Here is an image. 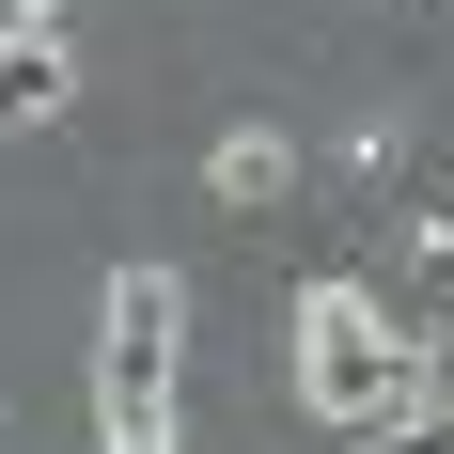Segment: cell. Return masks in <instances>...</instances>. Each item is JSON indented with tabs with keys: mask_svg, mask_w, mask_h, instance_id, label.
I'll use <instances>...</instances> for the list:
<instances>
[{
	"mask_svg": "<svg viewBox=\"0 0 454 454\" xmlns=\"http://www.w3.org/2000/svg\"><path fill=\"white\" fill-rule=\"evenodd\" d=\"M298 408L376 439V423H423V408H439V361L376 314L361 282H314V298H298Z\"/></svg>",
	"mask_w": 454,
	"mask_h": 454,
	"instance_id": "obj_1",
	"label": "cell"
},
{
	"mask_svg": "<svg viewBox=\"0 0 454 454\" xmlns=\"http://www.w3.org/2000/svg\"><path fill=\"white\" fill-rule=\"evenodd\" d=\"M47 94H63V32L16 16V32H0V126H47Z\"/></svg>",
	"mask_w": 454,
	"mask_h": 454,
	"instance_id": "obj_2",
	"label": "cell"
},
{
	"mask_svg": "<svg viewBox=\"0 0 454 454\" xmlns=\"http://www.w3.org/2000/svg\"><path fill=\"white\" fill-rule=\"evenodd\" d=\"M282 173H298V141H282V126H235L204 188H220V204H282Z\"/></svg>",
	"mask_w": 454,
	"mask_h": 454,
	"instance_id": "obj_3",
	"label": "cell"
}]
</instances>
